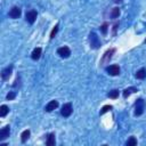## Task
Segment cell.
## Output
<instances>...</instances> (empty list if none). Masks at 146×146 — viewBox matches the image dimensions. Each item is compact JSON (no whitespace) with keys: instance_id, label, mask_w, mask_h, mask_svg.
I'll return each mask as SVG.
<instances>
[{"instance_id":"cb8c5ba5","label":"cell","mask_w":146,"mask_h":146,"mask_svg":"<svg viewBox=\"0 0 146 146\" xmlns=\"http://www.w3.org/2000/svg\"><path fill=\"white\" fill-rule=\"evenodd\" d=\"M15 97H16V94H15L14 91H10V92L7 95V99H8V100H11V99H14Z\"/></svg>"},{"instance_id":"7c38bea8","label":"cell","mask_w":146,"mask_h":146,"mask_svg":"<svg viewBox=\"0 0 146 146\" xmlns=\"http://www.w3.org/2000/svg\"><path fill=\"white\" fill-rule=\"evenodd\" d=\"M41 48H35L33 51H32V54H31V57H32V59H34V60H36V59H39L40 58V56H41Z\"/></svg>"},{"instance_id":"4fadbf2b","label":"cell","mask_w":146,"mask_h":146,"mask_svg":"<svg viewBox=\"0 0 146 146\" xmlns=\"http://www.w3.org/2000/svg\"><path fill=\"white\" fill-rule=\"evenodd\" d=\"M136 91H137V88H135V87H129V88H127V89L123 90V97H124V98H128L132 92H136Z\"/></svg>"},{"instance_id":"484cf974","label":"cell","mask_w":146,"mask_h":146,"mask_svg":"<svg viewBox=\"0 0 146 146\" xmlns=\"http://www.w3.org/2000/svg\"><path fill=\"white\" fill-rule=\"evenodd\" d=\"M145 42H146V40H145Z\"/></svg>"},{"instance_id":"30bf717a","label":"cell","mask_w":146,"mask_h":146,"mask_svg":"<svg viewBox=\"0 0 146 146\" xmlns=\"http://www.w3.org/2000/svg\"><path fill=\"white\" fill-rule=\"evenodd\" d=\"M57 107H58V102H57V100H50V102L46 105L44 110H46L47 112H51V111H54V110L57 108Z\"/></svg>"},{"instance_id":"ffe728a7","label":"cell","mask_w":146,"mask_h":146,"mask_svg":"<svg viewBox=\"0 0 146 146\" xmlns=\"http://www.w3.org/2000/svg\"><path fill=\"white\" fill-rule=\"evenodd\" d=\"M127 146H135V145H137V139L135 138V137H130L128 140H127Z\"/></svg>"},{"instance_id":"8992f818","label":"cell","mask_w":146,"mask_h":146,"mask_svg":"<svg viewBox=\"0 0 146 146\" xmlns=\"http://www.w3.org/2000/svg\"><path fill=\"white\" fill-rule=\"evenodd\" d=\"M36 16H38V14H36V11H35V10H29V11L26 13V15H25L26 21H27L30 24H33V23L35 22Z\"/></svg>"},{"instance_id":"ac0fdd59","label":"cell","mask_w":146,"mask_h":146,"mask_svg":"<svg viewBox=\"0 0 146 146\" xmlns=\"http://www.w3.org/2000/svg\"><path fill=\"white\" fill-rule=\"evenodd\" d=\"M119 15H120V9H119L117 7L113 8V9H112V11H111V17H112L113 19H115V18H117V17H119Z\"/></svg>"},{"instance_id":"d4e9b609","label":"cell","mask_w":146,"mask_h":146,"mask_svg":"<svg viewBox=\"0 0 146 146\" xmlns=\"http://www.w3.org/2000/svg\"><path fill=\"white\" fill-rule=\"evenodd\" d=\"M113 1H114V2H115V3H119V2H121V1H122V0H113Z\"/></svg>"},{"instance_id":"d6986e66","label":"cell","mask_w":146,"mask_h":146,"mask_svg":"<svg viewBox=\"0 0 146 146\" xmlns=\"http://www.w3.org/2000/svg\"><path fill=\"white\" fill-rule=\"evenodd\" d=\"M107 96H108L110 98H113V99H115V98H117V97H119V90H116V89H113V90H111V91L107 94Z\"/></svg>"},{"instance_id":"277c9868","label":"cell","mask_w":146,"mask_h":146,"mask_svg":"<svg viewBox=\"0 0 146 146\" xmlns=\"http://www.w3.org/2000/svg\"><path fill=\"white\" fill-rule=\"evenodd\" d=\"M57 54H58L62 58H67V57L71 55V50H70L68 47L64 46V47H60V48L57 49Z\"/></svg>"},{"instance_id":"44dd1931","label":"cell","mask_w":146,"mask_h":146,"mask_svg":"<svg viewBox=\"0 0 146 146\" xmlns=\"http://www.w3.org/2000/svg\"><path fill=\"white\" fill-rule=\"evenodd\" d=\"M112 110V106H110V105H105L103 108H102V111H100V115H103L104 113H106V112H108V111H111Z\"/></svg>"},{"instance_id":"9a60e30c","label":"cell","mask_w":146,"mask_h":146,"mask_svg":"<svg viewBox=\"0 0 146 146\" xmlns=\"http://www.w3.org/2000/svg\"><path fill=\"white\" fill-rule=\"evenodd\" d=\"M135 76H136L137 79H139V80L145 79V78H146V70H145V68H140L139 71H137V73H136Z\"/></svg>"},{"instance_id":"5bb4252c","label":"cell","mask_w":146,"mask_h":146,"mask_svg":"<svg viewBox=\"0 0 146 146\" xmlns=\"http://www.w3.org/2000/svg\"><path fill=\"white\" fill-rule=\"evenodd\" d=\"M46 144H47L48 146H54V145H55V135H54V133H49V135L47 136Z\"/></svg>"},{"instance_id":"e0dca14e","label":"cell","mask_w":146,"mask_h":146,"mask_svg":"<svg viewBox=\"0 0 146 146\" xmlns=\"http://www.w3.org/2000/svg\"><path fill=\"white\" fill-rule=\"evenodd\" d=\"M30 130H24L23 132H22V135H21V140H22V143H25L27 139H29V137H30Z\"/></svg>"},{"instance_id":"ba28073f","label":"cell","mask_w":146,"mask_h":146,"mask_svg":"<svg viewBox=\"0 0 146 146\" xmlns=\"http://www.w3.org/2000/svg\"><path fill=\"white\" fill-rule=\"evenodd\" d=\"M9 133H10V127L9 125H6L5 128H2L0 130V140H5L6 138L9 137Z\"/></svg>"},{"instance_id":"7a4b0ae2","label":"cell","mask_w":146,"mask_h":146,"mask_svg":"<svg viewBox=\"0 0 146 146\" xmlns=\"http://www.w3.org/2000/svg\"><path fill=\"white\" fill-rule=\"evenodd\" d=\"M89 41H90V47L91 48H94V49H97V48H99V46H100V40H99V38L97 36V34L96 33H90V35H89Z\"/></svg>"},{"instance_id":"5b68a950","label":"cell","mask_w":146,"mask_h":146,"mask_svg":"<svg viewBox=\"0 0 146 146\" xmlns=\"http://www.w3.org/2000/svg\"><path fill=\"white\" fill-rule=\"evenodd\" d=\"M106 72H107L110 75L115 76V75H119V74H120V67H119L117 65L113 64V65H110V66L106 67Z\"/></svg>"},{"instance_id":"6da1fadb","label":"cell","mask_w":146,"mask_h":146,"mask_svg":"<svg viewBox=\"0 0 146 146\" xmlns=\"http://www.w3.org/2000/svg\"><path fill=\"white\" fill-rule=\"evenodd\" d=\"M144 108H145V102L141 98L137 99L135 103V115H137V116L141 115L144 112Z\"/></svg>"},{"instance_id":"9c48e42d","label":"cell","mask_w":146,"mask_h":146,"mask_svg":"<svg viewBox=\"0 0 146 146\" xmlns=\"http://www.w3.org/2000/svg\"><path fill=\"white\" fill-rule=\"evenodd\" d=\"M11 71H13V66H7L6 68H3L2 72H1L2 80H8L9 76H10V74H11Z\"/></svg>"},{"instance_id":"8fae6325","label":"cell","mask_w":146,"mask_h":146,"mask_svg":"<svg viewBox=\"0 0 146 146\" xmlns=\"http://www.w3.org/2000/svg\"><path fill=\"white\" fill-rule=\"evenodd\" d=\"M114 51H115V49H110V50H107V51L104 54V56H103L102 63H106V62H108V60L112 58V55L114 54Z\"/></svg>"},{"instance_id":"52a82bcc","label":"cell","mask_w":146,"mask_h":146,"mask_svg":"<svg viewBox=\"0 0 146 146\" xmlns=\"http://www.w3.org/2000/svg\"><path fill=\"white\" fill-rule=\"evenodd\" d=\"M21 14H22V10H21V8H18V7H13L10 10H9V17H11V18H14V19H16V18H18L19 16H21Z\"/></svg>"},{"instance_id":"3957f363","label":"cell","mask_w":146,"mask_h":146,"mask_svg":"<svg viewBox=\"0 0 146 146\" xmlns=\"http://www.w3.org/2000/svg\"><path fill=\"white\" fill-rule=\"evenodd\" d=\"M72 112H73V107H72V104H71V103L64 104L63 107H62V110H60V114H62L63 116H65V117L70 116V115L72 114Z\"/></svg>"},{"instance_id":"2e32d148","label":"cell","mask_w":146,"mask_h":146,"mask_svg":"<svg viewBox=\"0 0 146 146\" xmlns=\"http://www.w3.org/2000/svg\"><path fill=\"white\" fill-rule=\"evenodd\" d=\"M8 112H9V107L7 105H1V107H0V116L1 117L6 116L8 114Z\"/></svg>"},{"instance_id":"603a6c76","label":"cell","mask_w":146,"mask_h":146,"mask_svg":"<svg viewBox=\"0 0 146 146\" xmlns=\"http://www.w3.org/2000/svg\"><path fill=\"white\" fill-rule=\"evenodd\" d=\"M57 31H58V25H55V27L52 29V31H51V33H50V39H52V38L55 36V34L57 33Z\"/></svg>"},{"instance_id":"7402d4cb","label":"cell","mask_w":146,"mask_h":146,"mask_svg":"<svg viewBox=\"0 0 146 146\" xmlns=\"http://www.w3.org/2000/svg\"><path fill=\"white\" fill-rule=\"evenodd\" d=\"M99 29H100V31H102L103 34H106L107 33V23H104Z\"/></svg>"}]
</instances>
